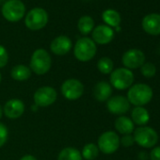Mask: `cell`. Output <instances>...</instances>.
I'll use <instances>...</instances> for the list:
<instances>
[{"label":"cell","mask_w":160,"mask_h":160,"mask_svg":"<svg viewBox=\"0 0 160 160\" xmlns=\"http://www.w3.org/2000/svg\"><path fill=\"white\" fill-rule=\"evenodd\" d=\"M60 92L65 99L69 101H75L83 95L84 85L78 79L70 78L61 84Z\"/></svg>","instance_id":"obj_8"},{"label":"cell","mask_w":160,"mask_h":160,"mask_svg":"<svg viewBox=\"0 0 160 160\" xmlns=\"http://www.w3.org/2000/svg\"><path fill=\"white\" fill-rule=\"evenodd\" d=\"M134 73L126 68H118L110 73V84L115 89L122 91L130 88L134 83Z\"/></svg>","instance_id":"obj_4"},{"label":"cell","mask_w":160,"mask_h":160,"mask_svg":"<svg viewBox=\"0 0 160 160\" xmlns=\"http://www.w3.org/2000/svg\"><path fill=\"white\" fill-rule=\"evenodd\" d=\"M113 67H114V63L112 59L108 57L101 58L97 62V69L99 70L100 72L104 74L111 73L113 71Z\"/></svg>","instance_id":"obj_25"},{"label":"cell","mask_w":160,"mask_h":160,"mask_svg":"<svg viewBox=\"0 0 160 160\" xmlns=\"http://www.w3.org/2000/svg\"><path fill=\"white\" fill-rule=\"evenodd\" d=\"M48 23V14L45 10L42 8H34L30 10L26 18L25 24L30 30H40L43 28Z\"/></svg>","instance_id":"obj_7"},{"label":"cell","mask_w":160,"mask_h":160,"mask_svg":"<svg viewBox=\"0 0 160 160\" xmlns=\"http://www.w3.org/2000/svg\"><path fill=\"white\" fill-rule=\"evenodd\" d=\"M131 120L134 124L145 125L150 120L149 111L143 107H135L131 112Z\"/></svg>","instance_id":"obj_19"},{"label":"cell","mask_w":160,"mask_h":160,"mask_svg":"<svg viewBox=\"0 0 160 160\" xmlns=\"http://www.w3.org/2000/svg\"><path fill=\"white\" fill-rule=\"evenodd\" d=\"M52 66V58L49 53L42 48L35 50L30 58V70L38 75H43L49 72Z\"/></svg>","instance_id":"obj_3"},{"label":"cell","mask_w":160,"mask_h":160,"mask_svg":"<svg viewBox=\"0 0 160 160\" xmlns=\"http://www.w3.org/2000/svg\"><path fill=\"white\" fill-rule=\"evenodd\" d=\"M99 154V149L98 146L94 143H88L86 144L81 152L82 158L85 160H94L97 158Z\"/></svg>","instance_id":"obj_24"},{"label":"cell","mask_w":160,"mask_h":160,"mask_svg":"<svg viewBox=\"0 0 160 160\" xmlns=\"http://www.w3.org/2000/svg\"><path fill=\"white\" fill-rule=\"evenodd\" d=\"M112 94V87L107 81H99L93 88L94 98L99 102L108 101Z\"/></svg>","instance_id":"obj_17"},{"label":"cell","mask_w":160,"mask_h":160,"mask_svg":"<svg viewBox=\"0 0 160 160\" xmlns=\"http://www.w3.org/2000/svg\"><path fill=\"white\" fill-rule=\"evenodd\" d=\"M1 12L9 22H18L24 17L26 7L21 0H8L2 6Z\"/></svg>","instance_id":"obj_6"},{"label":"cell","mask_w":160,"mask_h":160,"mask_svg":"<svg viewBox=\"0 0 160 160\" xmlns=\"http://www.w3.org/2000/svg\"><path fill=\"white\" fill-rule=\"evenodd\" d=\"M9 61V54L7 49L0 44V69L4 68Z\"/></svg>","instance_id":"obj_28"},{"label":"cell","mask_w":160,"mask_h":160,"mask_svg":"<svg viewBox=\"0 0 160 160\" xmlns=\"http://www.w3.org/2000/svg\"><path fill=\"white\" fill-rule=\"evenodd\" d=\"M120 143L123 147H131L135 143L134 137L132 135H124L122 138H120Z\"/></svg>","instance_id":"obj_29"},{"label":"cell","mask_w":160,"mask_h":160,"mask_svg":"<svg viewBox=\"0 0 160 160\" xmlns=\"http://www.w3.org/2000/svg\"><path fill=\"white\" fill-rule=\"evenodd\" d=\"M115 129L122 135H131L135 130V124L132 120L126 116H120L114 123Z\"/></svg>","instance_id":"obj_18"},{"label":"cell","mask_w":160,"mask_h":160,"mask_svg":"<svg viewBox=\"0 0 160 160\" xmlns=\"http://www.w3.org/2000/svg\"><path fill=\"white\" fill-rule=\"evenodd\" d=\"M103 20L104 22L108 26V27H113V28H117L119 27V25L121 24V15L119 14L118 12L114 11V10H106L103 12Z\"/></svg>","instance_id":"obj_22"},{"label":"cell","mask_w":160,"mask_h":160,"mask_svg":"<svg viewBox=\"0 0 160 160\" xmlns=\"http://www.w3.org/2000/svg\"><path fill=\"white\" fill-rule=\"evenodd\" d=\"M114 38V30L106 25H100L92 30V41L98 44H108Z\"/></svg>","instance_id":"obj_13"},{"label":"cell","mask_w":160,"mask_h":160,"mask_svg":"<svg viewBox=\"0 0 160 160\" xmlns=\"http://www.w3.org/2000/svg\"><path fill=\"white\" fill-rule=\"evenodd\" d=\"M24 112H25L24 102L16 98L9 100L3 108V113L9 119H18L24 114Z\"/></svg>","instance_id":"obj_14"},{"label":"cell","mask_w":160,"mask_h":160,"mask_svg":"<svg viewBox=\"0 0 160 160\" xmlns=\"http://www.w3.org/2000/svg\"><path fill=\"white\" fill-rule=\"evenodd\" d=\"M2 116H3V108H2L1 105H0V119L2 118Z\"/></svg>","instance_id":"obj_32"},{"label":"cell","mask_w":160,"mask_h":160,"mask_svg":"<svg viewBox=\"0 0 160 160\" xmlns=\"http://www.w3.org/2000/svg\"><path fill=\"white\" fill-rule=\"evenodd\" d=\"M58 98L57 91L49 86L39 88L33 96L35 106L38 108H47L53 105Z\"/></svg>","instance_id":"obj_10"},{"label":"cell","mask_w":160,"mask_h":160,"mask_svg":"<svg viewBox=\"0 0 160 160\" xmlns=\"http://www.w3.org/2000/svg\"><path fill=\"white\" fill-rule=\"evenodd\" d=\"M108 110L114 115H122L126 113L130 108V103L126 97L122 95H116L110 97L107 102Z\"/></svg>","instance_id":"obj_12"},{"label":"cell","mask_w":160,"mask_h":160,"mask_svg":"<svg viewBox=\"0 0 160 160\" xmlns=\"http://www.w3.org/2000/svg\"><path fill=\"white\" fill-rule=\"evenodd\" d=\"M151 160H160V146L154 147L150 152Z\"/></svg>","instance_id":"obj_30"},{"label":"cell","mask_w":160,"mask_h":160,"mask_svg":"<svg viewBox=\"0 0 160 160\" xmlns=\"http://www.w3.org/2000/svg\"><path fill=\"white\" fill-rule=\"evenodd\" d=\"M11 76L16 81H25L31 76V70L26 65L19 64L12 69Z\"/></svg>","instance_id":"obj_20"},{"label":"cell","mask_w":160,"mask_h":160,"mask_svg":"<svg viewBox=\"0 0 160 160\" xmlns=\"http://www.w3.org/2000/svg\"><path fill=\"white\" fill-rule=\"evenodd\" d=\"M1 80H2V75H1V72H0V83H1Z\"/></svg>","instance_id":"obj_33"},{"label":"cell","mask_w":160,"mask_h":160,"mask_svg":"<svg viewBox=\"0 0 160 160\" xmlns=\"http://www.w3.org/2000/svg\"><path fill=\"white\" fill-rule=\"evenodd\" d=\"M77 28H78V30L80 31V33H81V34L88 35L93 30L94 21L91 16H88V15L82 16L78 20Z\"/></svg>","instance_id":"obj_23"},{"label":"cell","mask_w":160,"mask_h":160,"mask_svg":"<svg viewBox=\"0 0 160 160\" xmlns=\"http://www.w3.org/2000/svg\"><path fill=\"white\" fill-rule=\"evenodd\" d=\"M135 142L142 148H152L158 141V134L149 126H141L134 130Z\"/></svg>","instance_id":"obj_5"},{"label":"cell","mask_w":160,"mask_h":160,"mask_svg":"<svg viewBox=\"0 0 160 160\" xmlns=\"http://www.w3.org/2000/svg\"><path fill=\"white\" fill-rule=\"evenodd\" d=\"M153 95L152 89L143 83L132 85L127 92V100L135 107H143L151 102Z\"/></svg>","instance_id":"obj_1"},{"label":"cell","mask_w":160,"mask_h":160,"mask_svg":"<svg viewBox=\"0 0 160 160\" xmlns=\"http://www.w3.org/2000/svg\"><path fill=\"white\" fill-rule=\"evenodd\" d=\"M120 137L114 131L104 132L98 138L97 146L100 152L105 154L114 153L120 147Z\"/></svg>","instance_id":"obj_9"},{"label":"cell","mask_w":160,"mask_h":160,"mask_svg":"<svg viewBox=\"0 0 160 160\" xmlns=\"http://www.w3.org/2000/svg\"><path fill=\"white\" fill-rule=\"evenodd\" d=\"M20 160H37V158L34 156V155H31V154H27V155H24L23 157H21Z\"/></svg>","instance_id":"obj_31"},{"label":"cell","mask_w":160,"mask_h":160,"mask_svg":"<svg viewBox=\"0 0 160 160\" xmlns=\"http://www.w3.org/2000/svg\"><path fill=\"white\" fill-rule=\"evenodd\" d=\"M96 51L97 47L95 42L88 37L80 38L73 47L74 57L81 62H88L92 60L95 57Z\"/></svg>","instance_id":"obj_2"},{"label":"cell","mask_w":160,"mask_h":160,"mask_svg":"<svg viewBox=\"0 0 160 160\" xmlns=\"http://www.w3.org/2000/svg\"><path fill=\"white\" fill-rule=\"evenodd\" d=\"M122 61L126 69H138L144 64L145 55L138 49H130L122 55Z\"/></svg>","instance_id":"obj_11"},{"label":"cell","mask_w":160,"mask_h":160,"mask_svg":"<svg viewBox=\"0 0 160 160\" xmlns=\"http://www.w3.org/2000/svg\"><path fill=\"white\" fill-rule=\"evenodd\" d=\"M72 43L69 37L61 35L55 38L50 44V49L53 54L57 56H64L70 52Z\"/></svg>","instance_id":"obj_15"},{"label":"cell","mask_w":160,"mask_h":160,"mask_svg":"<svg viewBox=\"0 0 160 160\" xmlns=\"http://www.w3.org/2000/svg\"><path fill=\"white\" fill-rule=\"evenodd\" d=\"M58 160H83V158L79 150L72 147H67L59 152Z\"/></svg>","instance_id":"obj_21"},{"label":"cell","mask_w":160,"mask_h":160,"mask_svg":"<svg viewBox=\"0 0 160 160\" xmlns=\"http://www.w3.org/2000/svg\"><path fill=\"white\" fill-rule=\"evenodd\" d=\"M140 72L144 77L151 78L156 73V67L152 62H144V64L140 67Z\"/></svg>","instance_id":"obj_26"},{"label":"cell","mask_w":160,"mask_h":160,"mask_svg":"<svg viewBox=\"0 0 160 160\" xmlns=\"http://www.w3.org/2000/svg\"><path fill=\"white\" fill-rule=\"evenodd\" d=\"M8 138H9V131L7 126L4 123L0 122V148L7 142Z\"/></svg>","instance_id":"obj_27"},{"label":"cell","mask_w":160,"mask_h":160,"mask_svg":"<svg viewBox=\"0 0 160 160\" xmlns=\"http://www.w3.org/2000/svg\"><path fill=\"white\" fill-rule=\"evenodd\" d=\"M142 28L150 35L160 34V14L151 13L146 15L142 20Z\"/></svg>","instance_id":"obj_16"}]
</instances>
